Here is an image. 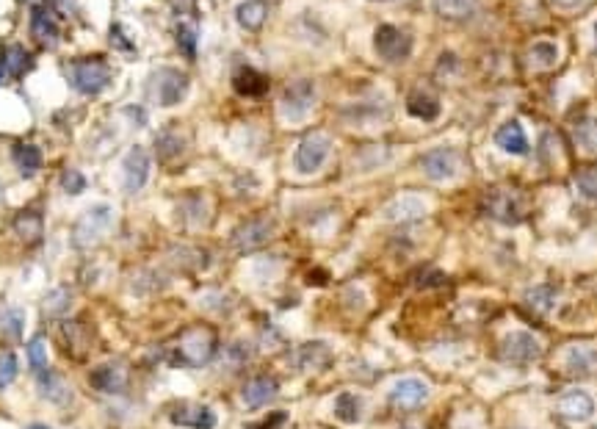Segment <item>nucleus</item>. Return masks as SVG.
<instances>
[{"label": "nucleus", "instance_id": "1", "mask_svg": "<svg viewBox=\"0 0 597 429\" xmlns=\"http://www.w3.org/2000/svg\"><path fill=\"white\" fill-rule=\"evenodd\" d=\"M213 349H216V338L213 333L202 330V327H194V330H186L183 338L177 343V352H180V363L186 366H202L213 357Z\"/></svg>", "mask_w": 597, "mask_h": 429}, {"label": "nucleus", "instance_id": "2", "mask_svg": "<svg viewBox=\"0 0 597 429\" xmlns=\"http://www.w3.org/2000/svg\"><path fill=\"white\" fill-rule=\"evenodd\" d=\"M149 91H152V97L158 100V106H174V103H180L183 97H186V91H188V78L180 72V69H171V67H164V69H158L155 75H152V81H149Z\"/></svg>", "mask_w": 597, "mask_h": 429}, {"label": "nucleus", "instance_id": "3", "mask_svg": "<svg viewBox=\"0 0 597 429\" xmlns=\"http://www.w3.org/2000/svg\"><path fill=\"white\" fill-rule=\"evenodd\" d=\"M69 81L81 94H97L100 89H106L108 84V67L97 58H86V61H75L69 67Z\"/></svg>", "mask_w": 597, "mask_h": 429}, {"label": "nucleus", "instance_id": "4", "mask_svg": "<svg viewBox=\"0 0 597 429\" xmlns=\"http://www.w3.org/2000/svg\"><path fill=\"white\" fill-rule=\"evenodd\" d=\"M329 147H332V142H329L324 133H310V136H305L302 144H299V150H296V155H293L296 169L302 172V174H313V172H318L324 167V161L329 158Z\"/></svg>", "mask_w": 597, "mask_h": 429}, {"label": "nucleus", "instance_id": "5", "mask_svg": "<svg viewBox=\"0 0 597 429\" xmlns=\"http://www.w3.org/2000/svg\"><path fill=\"white\" fill-rule=\"evenodd\" d=\"M313 100H315L313 84H310V81H296V84H290L285 89L283 103H280V106H283V114L288 116V119L299 122V119H305V116L310 114Z\"/></svg>", "mask_w": 597, "mask_h": 429}, {"label": "nucleus", "instance_id": "6", "mask_svg": "<svg viewBox=\"0 0 597 429\" xmlns=\"http://www.w3.org/2000/svg\"><path fill=\"white\" fill-rule=\"evenodd\" d=\"M122 169H125L122 172V186H125V191H127V194L142 191L147 177H149V155H147V150H144V147H133V150L125 155Z\"/></svg>", "mask_w": 597, "mask_h": 429}, {"label": "nucleus", "instance_id": "7", "mask_svg": "<svg viewBox=\"0 0 597 429\" xmlns=\"http://www.w3.org/2000/svg\"><path fill=\"white\" fill-rule=\"evenodd\" d=\"M409 50H412L409 33H404L396 26H382L376 30V53L385 61H401L409 56Z\"/></svg>", "mask_w": 597, "mask_h": 429}, {"label": "nucleus", "instance_id": "8", "mask_svg": "<svg viewBox=\"0 0 597 429\" xmlns=\"http://www.w3.org/2000/svg\"><path fill=\"white\" fill-rule=\"evenodd\" d=\"M169 418L180 427L188 429H213L216 427V416L210 407L205 404H191V401H180L169 410Z\"/></svg>", "mask_w": 597, "mask_h": 429}, {"label": "nucleus", "instance_id": "9", "mask_svg": "<svg viewBox=\"0 0 597 429\" xmlns=\"http://www.w3.org/2000/svg\"><path fill=\"white\" fill-rule=\"evenodd\" d=\"M421 169L426 172V177L431 180H448L459 172V155H456V150H448V147L431 150L421 158Z\"/></svg>", "mask_w": 597, "mask_h": 429}, {"label": "nucleus", "instance_id": "10", "mask_svg": "<svg viewBox=\"0 0 597 429\" xmlns=\"http://www.w3.org/2000/svg\"><path fill=\"white\" fill-rule=\"evenodd\" d=\"M540 355H542V346L531 333L517 330L512 335H506V341H504V357L512 360V363H531Z\"/></svg>", "mask_w": 597, "mask_h": 429}, {"label": "nucleus", "instance_id": "11", "mask_svg": "<svg viewBox=\"0 0 597 429\" xmlns=\"http://www.w3.org/2000/svg\"><path fill=\"white\" fill-rule=\"evenodd\" d=\"M426 399H428V385L421 382V379H415V377L401 379V382L393 385V391H390V401L396 407H401V410H415V407H421Z\"/></svg>", "mask_w": 597, "mask_h": 429}, {"label": "nucleus", "instance_id": "12", "mask_svg": "<svg viewBox=\"0 0 597 429\" xmlns=\"http://www.w3.org/2000/svg\"><path fill=\"white\" fill-rule=\"evenodd\" d=\"M268 235H271V222L252 219V222L241 225V228L232 233V247L241 250V252H252V250L263 247L268 241Z\"/></svg>", "mask_w": 597, "mask_h": 429}, {"label": "nucleus", "instance_id": "13", "mask_svg": "<svg viewBox=\"0 0 597 429\" xmlns=\"http://www.w3.org/2000/svg\"><path fill=\"white\" fill-rule=\"evenodd\" d=\"M556 410H559V416H564L569 421H586L595 413V401L586 391H567L556 401Z\"/></svg>", "mask_w": 597, "mask_h": 429}, {"label": "nucleus", "instance_id": "14", "mask_svg": "<svg viewBox=\"0 0 597 429\" xmlns=\"http://www.w3.org/2000/svg\"><path fill=\"white\" fill-rule=\"evenodd\" d=\"M277 396V379L271 377H255L244 385L241 391V399L249 410H257V407H266L268 401Z\"/></svg>", "mask_w": 597, "mask_h": 429}, {"label": "nucleus", "instance_id": "15", "mask_svg": "<svg viewBox=\"0 0 597 429\" xmlns=\"http://www.w3.org/2000/svg\"><path fill=\"white\" fill-rule=\"evenodd\" d=\"M495 142H498L501 150H506V152H512V155H525V152H528V139H525L520 122H506V125L495 133Z\"/></svg>", "mask_w": 597, "mask_h": 429}, {"label": "nucleus", "instance_id": "16", "mask_svg": "<svg viewBox=\"0 0 597 429\" xmlns=\"http://www.w3.org/2000/svg\"><path fill=\"white\" fill-rule=\"evenodd\" d=\"M268 17V0H244L235 9V20L246 30H257Z\"/></svg>", "mask_w": 597, "mask_h": 429}, {"label": "nucleus", "instance_id": "17", "mask_svg": "<svg viewBox=\"0 0 597 429\" xmlns=\"http://www.w3.org/2000/svg\"><path fill=\"white\" fill-rule=\"evenodd\" d=\"M30 33H33L39 42H45V45H53L58 36L56 17H53L47 9L33 6V11H30Z\"/></svg>", "mask_w": 597, "mask_h": 429}, {"label": "nucleus", "instance_id": "18", "mask_svg": "<svg viewBox=\"0 0 597 429\" xmlns=\"http://www.w3.org/2000/svg\"><path fill=\"white\" fill-rule=\"evenodd\" d=\"M567 369L572 374H595L597 349H592V346H572L567 355Z\"/></svg>", "mask_w": 597, "mask_h": 429}, {"label": "nucleus", "instance_id": "19", "mask_svg": "<svg viewBox=\"0 0 597 429\" xmlns=\"http://www.w3.org/2000/svg\"><path fill=\"white\" fill-rule=\"evenodd\" d=\"M235 89L241 94H263L268 89V81H266V75H260L252 67H241V72L235 75Z\"/></svg>", "mask_w": 597, "mask_h": 429}, {"label": "nucleus", "instance_id": "20", "mask_svg": "<svg viewBox=\"0 0 597 429\" xmlns=\"http://www.w3.org/2000/svg\"><path fill=\"white\" fill-rule=\"evenodd\" d=\"M11 155H14V164L20 167V172H23L25 177H30L33 172L42 167V152H39V147H33V144H17Z\"/></svg>", "mask_w": 597, "mask_h": 429}, {"label": "nucleus", "instance_id": "21", "mask_svg": "<svg viewBox=\"0 0 597 429\" xmlns=\"http://www.w3.org/2000/svg\"><path fill=\"white\" fill-rule=\"evenodd\" d=\"M122 382H125V374L116 372L114 366H100L97 372L91 374V385H94L97 391H103V394H114V391H119Z\"/></svg>", "mask_w": 597, "mask_h": 429}, {"label": "nucleus", "instance_id": "22", "mask_svg": "<svg viewBox=\"0 0 597 429\" xmlns=\"http://www.w3.org/2000/svg\"><path fill=\"white\" fill-rule=\"evenodd\" d=\"M409 114L421 116V119H434L440 114V103L426 91H415V94H409Z\"/></svg>", "mask_w": 597, "mask_h": 429}, {"label": "nucleus", "instance_id": "23", "mask_svg": "<svg viewBox=\"0 0 597 429\" xmlns=\"http://www.w3.org/2000/svg\"><path fill=\"white\" fill-rule=\"evenodd\" d=\"M3 69H8L11 75H23L25 69H30V56L23 45H8L6 48V58H3Z\"/></svg>", "mask_w": 597, "mask_h": 429}, {"label": "nucleus", "instance_id": "24", "mask_svg": "<svg viewBox=\"0 0 597 429\" xmlns=\"http://www.w3.org/2000/svg\"><path fill=\"white\" fill-rule=\"evenodd\" d=\"M423 211H426V205L421 200L404 197V200H398L396 205L387 208V216H390V219H415V216H421Z\"/></svg>", "mask_w": 597, "mask_h": 429}, {"label": "nucleus", "instance_id": "25", "mask_svg": "<svg viewBox=\"0 0 597 429\" xmlns=\"http://www.w3.org/2000/svg\"><path fill=\"white\" fill-rule=\"evenodd\" d=\"M575 139H578V144H581L586 152H597V116L584 119V122L575 128Z\"/></svg>", "mask_w": 597, "mask_h": 429}, {"label": "nucleus", "instance_id": "26", "mask_svg": "<svg viewBox=\"0 0 597 429\" xmlns=\"http://www.w3.org/2000/svg\"><path fill=\"white\" fill-rule=\"evenodd\" d=\"M489 211H492V216L501 219V222H517V216H520V211L514 208V202L509 194H495Z\"/></svg>", "mask_w": 597, "mask_h": 429}, {"label": "nucleus", "instance_id": "27", "mask_svg": "<svg viewBox=\"0 0 597 429\" xmlns=\"http://www.w3.org/2000/svg\"><path fill=\"white\" fill-rule=\"evenodd\" d=\"M575 186H578V191H581L584 197L597 200V167L578 172V174H575Z\"/></svg>", "mask_w": 597, "mask_h": 429}, {"label": "nucleus", "instance_id": "28", "mask_svg": "<svg viewBox=\"0 0 597 429\" xmlns=\"http://www.w3.org/2000/svg\"><path fill=\"white\" fill-rule=\"evenodd\" d=\"M335 413L341 416L343 421H357L360 418V399L354 394H343L338 404H335Z\"/></svg>", "mask_w": 597, "mask_h": 429}, {"label": "nucleus", "instance_id": "29", "mask_svg": "<svg viewBox=\"0 0 597 429\" xmlns=\"http://www.w3.org/2000/svg\"><path fill=\"white\" fill-rule=\"evenodd\" d=\"M28 360H30V369L36 374L47 369V352H45V341L39 335L28 343Z\"/></svg>", "mask_w": 597, "mask_h": 429}, {"label": "nucleus", "instance_id": "30", "mask_svg": "<svg viewBox=\"0 0 597 429\" xmlns=\"http://www.w3.org/2000/svg\"><path fill=\"white\" fill-rule=\"evenodd\" d=\"M20 372V363H17V355L14 352H3L0 355V388H6L14 377Z\"/></svg>", "mask_w": 597, "mask_h": 429}, {"label": "nucleus", "instance_id": "31", "mask_svg": "<svg viewBox=\"0 0 597 429\" xmlns=\"http://www.w3.org/2000/svg\"><path fill=\"white\" fill-rule=\"evenodd\" d=\"M437 9L445 17H465L473 9V0H437Z\"/></svg>", "mask_w": 597, "mask_h": 429}, {"label": "nucleus", "instance_id": "32", "mask_svg": "<svg viewBox=\"0 0 597 429\" xmlns=\"http://www.w3.org/2000/svg\"><path fill=\"white\" fill-rule=\"evenodd\" d=\"M177 45L183 48L186 56H197V30L191 26H177Z\"/></svg>", "mask_w": 597, "mask_h": 429}, {"label": "nucleus", "instance_id": "33", "mask_svg": "<svg viewBox=\"0 0 597 429\" xmlns=\"http://www.w3.org/2000/svg\"><path fill=\"white\" fill-rule=\"evenodd\" d=\"M556 58H559L556 45H547V42L534 45V50H531V61H534V64H540V67H550Z\"/></svg>", "mask_w": 597, "mask_h": 429}, {"label": "nucleus", "instance_id": "34", "mask_svg": "<svg viewBox=\"0 0 597 429\" xmlns=\"http://www.w3.org/2000/svg\"><path fill=\"white\" fill-rule=\"evenodd\" d=\"M321 352H329L324 343H307V346H302L299 349V355H302V369H318V366H324L321 360H315V355H321Z\"/></svg>", "mask_w": 597, "mask_h": 429}, {"label": "nucleus", "instance_id": "35", "mask_svg": "<svg viewBox=\"0 0 597 429\" xmlns=\"http://www.w3.org/2000/svg\"><path fill=\"white\" fill-rule=\"evenodd\" d=\"M61 186H64V191H67V194H81V191L86 189V177L81 174V172L69 169V172H64Z\"/></svg>", "mask_w": 597, "mask_h": 429}, {"label": "nucleus", "instance_id": "36", "mask_svg": "<svg viewBox=\"0 0 597 429\" xmlns=\"http://www.w3.org/2000/svg\"><path fill=\"white\" fill-rule=\"evenodd\" d=\"M528 302H537V305H531V308H537V311H547V308L553 305V291H550V288H537V291L528 294Z\"/></svg>", "mask_w": 597, "mask_h": 429}, {"label": "nucleus", "instance_id": "37", "mask_svg": "<svg viewBox=\"0 0 597 429\" xmlns=\"http://www.w3.org/2000/svg\"><path fill=\"white\" fill-rule=\"evenodd\" d=\"M559 6H564V9H575V6H584L586 0H556Z\"/></svg>", "mask_w": 597, "mask_h": 429}, {"label": "nucleus", "instance_id": "38", "mask_svg": "<svg viewBox=\"0 0 597 429\" xmlns=\"http://www.w3.org/2000/svg\"><path fill=\"white\" fill-rule=\"evenodd\" d=\"M0 78H3V64H0Z\"/></svg>", "mask_w": 597, "mask_h": 429}, {"label": "nucleus", "instance_id": "39", "mask_svg": "<svg viewBox=\"0 0 597 429\" xmlns=\"http://www.w3.org/2000/svg\"><path fill=\"white\" fill-rule=\"evenodd\" d=\"M23 3H36V0H23Z\"/></svg>", "mask_w": 597, "mask_h": 429}, {"label": "nucleus", "instance_id": "40", "mask_svg": "<svg viewBox=\"0 0 597 429\" xmlns=\"http://www.w3.org/2000/svg\"><path fill=\"white\" fill-rule=\"evenodd\" d=\"M30 429H45V427H30Z\"/></svg>", "mask_w": 597, "mask_h": 429}]
</instances>
